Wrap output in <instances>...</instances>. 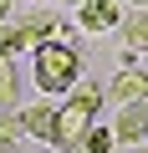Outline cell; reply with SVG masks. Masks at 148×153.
<instances>
[{
    "mask_svg": "<svg viewBox=\"0 0 148 153\" xmlns=\"http://www.w3.org/2000/svg\"><path fill=\"white\" fill-rule=\"evenodd\" d=\"M16 51H31L21 21H0V56H16Z\"/></svg>",
    "mask_w": 148,
    "mask_h": 153,
    "instance_id": "30bf717a",
    "label": "cell"
},
{
    "mask_svg": "<svg viewBox=\"0 0 148 153\" xmlns=\"http://www.w3.org/2000/svg\"><path fill=\"white\" fill-rule=\"evenodd\" d=\"M16 92H21V76H16V61L0 56V112L16 107Z\"/></svg>",
    "mask_w": 148,
    "mask_h": 153,
    "instance_id": "9c48e42d",
    "label": "cell"
},
{
    "mask_svg": "<svg viewBox=\"0 0 148 153\" xmlns=\"http://www.w3.org/2000/svg\"><path fill=\"white\" fill-rule=\"evenodd\" d=\"M112 138H118V143H148V97H143V102H123V107H118Z\"/></svg>",
    "mask_w": 148,
    "mask_h": 153,
    "instance_id": "5b68a950",
    "label": "cell"
},
{
    "mask_svg": "<svg viewBox=\"0 0 148 153\" xmlns=\"http://www.w3.org/2000/svg\"><path fill=\"white\" fill-rule=\"evenodd\" d=\"M0 153H21V143H16V133H0Z\"/></svg>",
    "mask_w": 148,
    "mask_h": 153,
    "instance_id": "8fae6325",
    "label": "cell"
},
{
    "mask_svg": "<svg viewBox=\"0 0 148 153\" xmlns=\"http://www.w3.org/2000/svg\"><path fill=\"white\" fill-rule=\"evenodd\" d=\"M133 5H148V0H133Z\"/></svg>",
    "mask_w": 148,
    "mask_h": 153,
    "instance_id": "5bb4252c",
    "label": "cell"
},
{
    "mask_svg": "<svg viewBox=\"0 0 148 153\" xmlns=\"http://www.w3.org/2000/svg\"><path fill=\"white\" fill-rule=\"evenodd\" d=\"M112 148H118V138H112L107 128H97V123H92V128H87L77 143H71L66 153H112Z\"/></svg>",
    "mask_w": 148,
    "mask_h": 153,
    "instance_id": "ba28073f",
    "label": "cell"
},
{
    "mask_svg": "<svg viewBox=\"0 0 148 153\" xmlns=\"http://www.w3.org/2000/svg\"><path fill=\"white\" fill-rule=\"evenodd\" d=\"M16 133L36 138V143H56V107L51 102H31L16 112Z\"/></svg>",
    "mask_w": 148,
    "mask_h": 153,
    "instance_id": "277c9868",
    "label": "cell"
},
{
    "mask_svg": "<svg viewBox=\"0 0 148 153\" xmlns=\"http://www.w3.org/2000/svg\"><path fill=\"white\" fill-rule=\"evenodd\" d=\"M112 26H123L118 0H82V5H77V31H87V36H107Z\"/></svg>",
    "mask_w": 148,
    "mask_h": 153,
    "instance_id": "3957f363",
    "label": "cell"
},
{
    "mask_svg": "<svg viewBox=\"0 0 148 153\" xmlns=\"http://www.w3.org/2000/svg\"><path fill=\"white\" fill-rule=\"evenodd\" d=\"M123 46L128 51H148V5H133L123 16Z\"/></svg>",
    "mask_w": 148,
    "mask_h": 153,
    "instance_id": "52a82bcc",
    "label": "cell"
},
{
    "mask_svg": "<svg viewBox=\"0 0 148 153\" xmlns=\"http://www.w3.org/2000/svg\"><path fill=\"white\" fill-rule=\"evenodd\" d=\"M102 97H107V92H102L97 82H77V87L66 92V102L56 107V148H71V143H77V138L97 123Z\"/></svg>",
    "mask_w": 148,
    "mask_h": 153,
    "instance_id": "7a4b0ae2",
    "label": "cell"
},
{
    "mask_svg": "<svg viewBox=\"0 0 148 153\" xmlns=\"http://www.w3.org/2000/svg\"><path fill=\"white\" fill-rule=\"evenodd\" d=\"M31 76H36V92H71L82 82V51L77 41H41L31 51Z\"/></svg>",
    "mask_w": 148,
    "mask_h": 153,
    "instance_id": "6da1fadb",
    "label": "cell"
},
{
    "mask_svg": "<svg viewBox=\"0 0 148 153\" xmlns=\"http://www.w3.org/2000/svg\"><path fill=\"white\" fill-rule=\"evenodd\" d=\"M66 5H82V0H66Z\"/></svg>",
    "mask_w": 148,
    "mask_h": 153,
    "instance_id": "4fadbf2b",
    "label": "cell"
},
{
    "mask_svg": "<svg viewBox=\"0 0 148 153\" xmlns=\"http://www.w3.org/2000/svg\"><path fill=\"white\" fill-rule=\"evenodd\" d=\"M148 97V71H138V66H123L112 82H107V102H143Z\"/></svg>",
    "mask_w": 148,
    "mask_h": 153,
    "instance_id": "8992f818",
    "label": "cell"
},
{
    "mask_svg": "<svg viewBox=\"0 0 148 153\" xmlns=\"http://www.w3.org/2000/svg\"><path fill=\"white\" fill-rule=\"evenodd\" d=\"M143 153H148V143H143Z\"/></svg>",
    "mask_w": 148,
    "mask_h": 153,
    "instance_id": "9a60e30c",
    "label": "cell"
},
{
    "mask_svg": "<svg viewBox=\"0 0 148 153\" xmlns=\"http://www.w3.org/2000/svg\"><path fill=\"white\" fill-rule=\"evenodd\" d=\"M16 16V5H10V0H0V21H10Z\"/></svg>",
    "mask_w": 148,
    "mask_h": 153,
    "instance_id": "7c38bea8",
    "label": "cell"
}]
</instances>
